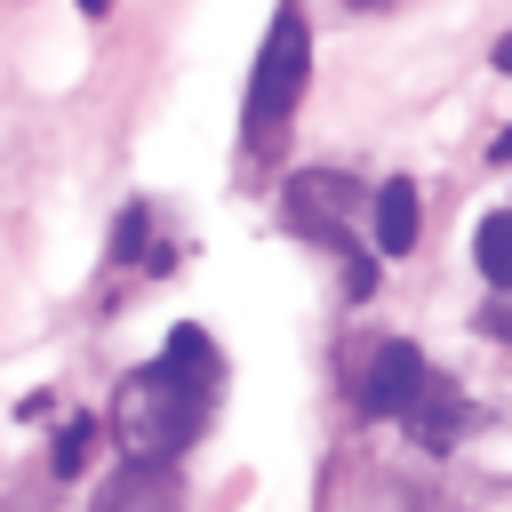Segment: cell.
<instances>
[{
    "label": "cell",
    "instance_id": "6da1fadb",
    "mask_svg": "<svg viewBox=\"0 0 512 512\" xmlns=\"http://www.w3.org/2000/svg\"><path fill=\"white\" fill-rule=\"evenodd\" d=\"M216 384H224V360H216V344L184 320V328L160 344V360H144V368L112 392L120 456L176 464V456L200 440V424H208V408H216Z\"/></svg>",
    "mask_w": 512,
    "mask_h": 512
},
{
    "label": "cell",
    "instance_id": "7a4b0ae2",
    "mask_svg": "<svg viewBox=\"0 0 512 512\" xmlns=\"http://www.w3.org/2000/svg\"><path fill=\"white\" fill-rule=\"evenodd\" d=\"M304 80H312V32H304V16H296V8H280V16H272V32H264V48H256V72H248L240 136H248V144H272V136L296 120Z\"/></svg>",
    "mask_w": 512,
    "mask_h": 512
},
{
    "label": "cell",
    "instance_id": "3957f363",
    "mask_svg": "<svg viewBox=\"0 0 512 512\" xmlns=\"http://www.w3.org/2000/svg\"><path fill=\"white\" fill-rule=\"evenodd\" d=\"M352 176L344 168H304V176H288V192H280V208H288V232H304V240H328V248H344L352 256V240H344V224H352Z\"/></svg>",
    "mask_w": 512,
    "mask_h": 512
},
{
    "label": "cell",
    "instance_id": "277c9868",
    "mask_svg": "<svg viewBox=\"0 0 512 512\" xmlns=\"http://www.w3.org/2000/svg\"><path fill=\"white\" fill-rule=\"evenodd\" d=\"M424 384H432V368H424L416 344H376L368 352V376H360V408L368 416H408L424 400Z\"/></svg>",
    "mask_w": 512,
    "mask_h": 512
},
{
    "label": "cell",
    "instance_id": "5b68a950",
    "mask_svg": "<svg viewBox=\"0 0 512 512\" xmlns=\"http://www.w3.org/2000/svg\"><path fill=\"white\" fill-rule=\"evenodd\" d=\"M96 512H184V480H176V464L128 456V464L96 488Z\"/></svg>",
    "mask_w": 512,
    "mask_h": 512
},
{
    "label": "cell",
    "instance_id": "8992f818",
    "mask_svg": "<svg viewBox=\"0 0 512 512\" xmlns=\"http://www.w3.org/2000/svg\"><path fill=\"white\" fill-rule=\"evenodd\" d=\"M416 232H424V200H416L408 176H392V184L376 192V248H384V256H408Z\"/></svg>",
    "mask_w": 512,
    "mask_h": 512
},
{
    "label": "cell",
    "instance_id": "52a82bcc",
    "mask_svg": "<svg viewBox=\"0 0 512 512\" xmlns=\"http://www.w3.org/2000/svg\"><path fill=\"white\" fill-rule=\"evenodd\" d=\"M400 424L416 432V448H448V440L464 432V400H456L448 384H424V400H416V408H408Z\"/></svg>",
    "mask_w": 512,
    "mask_h": 512
},
{
    "label": "cell",
    "instance_id": "ba28073f",
    "mask_svg": "<svg viewBox=\"0 0 512 512\" xmlns=\"http://www.w3.org/2000/svg\"><path fill=\"white\" fill-rule=\"evenodd\" d=\"M472 264H480L488 288H512V208L480 216V232H472Z\"/></svg>",
    "mask_w": 512,
    "mask_h": 512
},
{
    "label": "cell",
    "instance_id": "9c48e42d",
    "mask_svg": "<svg viewBox=\"0 0 512 512\" xmlns=\"http://www.w3.org/2000/svg\"><path fill=\"white\" fill-rule=\"evenodd\" d=\"M88 456H96V416H64V432L48 440V472L56 480H80Z\"/></svg>",
    "mask_w": 512,
    "mask_h": 512
},
{
    "label": "cell",
    "instance_id": "30bf717a",
    "mask_svg": "<svg viewBox=\"0 0 512 512\" xmlns=\"http://www.w3.org/2000/svg\"><path fill=\"white\" fill-rule=\"evenodd\" d=\"M136 248H144V208H128V216H120V232H112V256H120V264H128Z\"/></svg>",
    "mask_w": 512,
    "mask_h": 512
},
{
    "label": "cell",
    "instance_id": "8fae6325",
    "mask_svg": "<svg viewBox=\"0 0 512 512\" xmlns=\"http://www.w3.org/2000/svg\"><path fill=\"white\" fill-rule=\"evenodd\" d=\"M496 72H512V32H504V40H496Z\"/></svg>",
    "mask_w": 512,
    "mask_h": 512
},
{
    "label": "cell",
    "instance_id": "7c38bea8",
    "mask_svg": "<svg viewBox=\"0 0 512 512\" xmlns=\"http://www.w3.org/2000/svg\"><path fill=\"white\" fill-rule=\"evenodd\" d=\"M80 16H112V0H80Z\"/></svg>",
    "mask_w": 512,
    "mask_h": 512
},
{
    "label": "cell",
    "instance_id": "4fadbf2b",
    "mask_svg": "<svg viewBox=\"0 0 512 512\" xmlns=\"http://www.w3.org/2000/svg\"><path fill=\"white\" fill-rule=\"evenodd\" d=\"M352 8H384V0H352Z\"/></svg>",
    "mask_w": 512,
    "mask_h": 512
}]
</instances>
